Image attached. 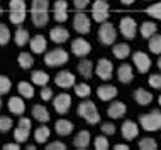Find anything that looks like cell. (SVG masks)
I'll list each match as a JSON object with an SVG mask.
<instances>
[{
	"label": "cell",
	"instance_id": "cell-57",
	"mask_svg": "<svg viewBox=\"0 0 161 150\" xmlns=\"http://www.w3.org/2000/svg\"><path fill=\"white\" fill-rule=\"evenodd\" d=\"M146 2H151V0H146Z\"/></svg>",
	"mask_w": 161,
	"mask_h": 150
},
{
	"label": "cell",
	"instance_id": "cell-25",
	"mask_svg": "<svg viewBox=\"0 0 161 150\" xmlns=\"http://www.w3.org/2000/svg\"><path fill=\"white\" fill-rule=\"evenodd\" d=\"M73 128H75V125H73L69 120H66V118H59L58 122L54 123V130H56V133H58L59 137H68L73 132Z\"/></svg>",
	"mask_w": 161,
	"mask_h": 150
},
{
	"label": "cell",
	"instance_id": "cell-33",
	"mask_svg": "<svg viewBox=\"0 0 161 150\" xmlns=\"http://www.w3.org/2000/svg\"><path fill=\"white\" fill-rule=\"evenodd\" d=\"M139 32H141V36L144 37V39H149L153 34L158 32V25L154 22H151V20H146V22L141 24V29H139Z\"/></svg>",
	"mask_w": 161,
	"mask_h": 150
},
{
	"label": "cell",
	"instance_id": "cell-17",
	"mask_svg": "<svg viewBox=\"0 0 161 150\" xmlns=\"http://www.w3.org/2000/svg\"><path fill=\"white\" fill-rule=\"evenodd\" d=\"M120 133L125 140H134L137 138L139 135V127L136 122H132V120H125L122 123V127H120Z\"/></svg>",
	"mask_w": 161,
	"mask_h": 150
},
{
	"label": "cell",
	"instance_id": "cell-39",
	"mask_svg": "<svg viewBox=\"0 0 161 150\" xmlns=\"http://www.w3.org/2000/svg\"><path fill=\"white\" fill-rule=\"evenodd\" d=\"M10 37H12L10 29H8L5 24H2V22H0V46H5V44H8V42H10Z\"/></svg>",
	"mask_w": 161,
	"mask_h": 150
},
{
	"label": "cell",
	"instance_id": "cell-56",
	"mask_svg": "<svg viewBox=\"0 0 161 150\" xmlns=\"http://www.w3.org/2000/svg\"><path fill=\"white\" fill-rule=\"evenodd\" d=\"M2 14H3V10H2V8H0V15H2Z\"/></svg>",
	"mask_w": 161,
	"mask_h": 150
},
{
	"label": "cell",
	"instance_id": "cell-14",
	"mask_svg": "<svg viewBox=\"0 0 161 150\" xmlns=\"http://www.w3.org/2000/svg\"><path fill=\"white\" fill-rule=\"evenodd\" d=\"M54 83H56V86H58V88L68 89V88L75 86L76 78H75V74H73L71 71H59L58 74H56V78H54Z\"/></svg>",
	"mask_w": 161,
	"mask_h": 150
},
{
	"label": "cell",
	"instance_id": "cell-40",
	"mask_svg": "<svg viewBox=\"0 0 161 150\" xmlns=\"http://www.w3.org/2000/svg\"><path fill=\"white\" fill-rule=\"evenodd\" d=\"M10 88H12V81L8 79L7 76L0 74V96L7 95V93L10 91Z\"/></svg>",
	"mask_w": 161,
	"mask_h": 150
},
{
	"label": "cell",
	"instance_id": "cell-12",
	"mask_svg": "<svg viewBox=\"0 0 161 150\" xmlns=\"http://www.w3.org/2000/svg\"><path fill=\"white\" fill-rule=\"evenodd\" d=\"M90 51H92V44L83 37H76V39L71 41V52L76 58H85V56L90 54Z\"/></svg>",
	"mask_w": 161,
	"mask_h": 150
},
{
	"label": "cell",
	"instance_id": "cell-7",
	"mask_svg": "<svg viewBox=\"0 0 161 150\" xmlns=\"http://www.w3.org/2000/svg\"><path fill=\"white\" fill-rule=\"evenodd\" d=\"M31 128H32V123L29 118L25 117H20L19 118V123H17V128L14 130V140L17 143H22L29 138L31 135Z\"/></svg>",
	"mask_w": 161,
	"mask_h": 150
},
{
	"label": "cell",
	"instance_id": "cell-45",
	"mask_svg": "<svg viewBox=\"0 0 161 150\" xmlns=\"http://www.w3.org/2000/svg\"><path fill=\"white\" fill-rule=\"evenodd\" d=\"M100 130H102L103 135H110L112 137V135L115 133V125H114V123H110V122H105V123H102Z\"/></svg>",
	"mask_w": 161,
	"mask_h": 150
},
{
	"label": "cell",
	"instance_id": "cell-47",
	"mask_svg": "<svg viewBox=\"0 0 161 150\" xmlns=\"http://www.w3.org/2000/svg\"><path fill=\"white\" fill-rule=\"evenodd\" d=\"M47 150H66V145H64L63 142H51L46 145Z\"/></svg>",
	"mask_w": 161,
	"mask_h": 150
},
{
	"label": "cell",
	"instance_id": "cell-11",
	"mask_svg": "<svg viewBox=\"0 0 161 150\" xmlns=\"http://www.w3.org/2000/svg\"><path fill=\"white\" fill-rule=\"evenodd\" d=\"M108 17V3L107 0H95L92 3V19L97 22H105Z\"/></svg>",
	"mask_w": 161,
	"mask_h": 150
},
{
	"label": "cell",
	"instance_id": "cell-42",
	"mask_svg": "<svg viewBox=\"0 0 161 150\" xmlns=\"http://www.w3.org/2000/svg\"><path fill=\"white\" fill-rule=\"evenodd\" d=\"M93 145H95V150H107L108 148V140H107V135H100L93 140Z\"/></svg>",
	"mask_w": 161,
	"mask_h": 150
},
{
	"label": "cell",
	"instance_id": "cell-34",
	"mask_svg": "<svg viewBox=\"0 0 161 150\" xmlns=\"http://www.w3.org/2000/svg\"><path fill=\"white\" fill-rule=\"evenodd\" d=\"M14 41H15V44L19 46V48H24V46L29 42V31H27V29H24V27H19L15 31Z\"/></svg>",
	"mask_w": 161,
	"mask_h": 150
},
{
	"label": "cell",
	"instance_id": "cell-23",
	"mask_svg": "<svg viewBox=\"0 0 161 150\" xmlns=\"http://www.w3.org/2000/svg\"><path fill=\"white\" fill-rule=\"evenodd\" d=\"M29 46H31V51L34 54H42L47 48V41H46L44 36L37 34V36H34L32 39H29Z\"/></svg>",
	"mask_w": 161,
	"mask_h": 150
},
{
	"label": "cell",
	"instance_id": "cell-4",
	"mask_svg": "<svg viewBox=\"0 0 161 150\" xmlns=\"http://www.w3.org/2000/svg\"><path fill=\"white\" fill-rule=\"evenodd\" d=\"M24 0H10V3H8V8H10V14H8V19H10L12 24H17L20 25L25 20V17H27V8H25Z\"/></svg>",
	"mask_w": 161,
	"mask_h": 150
},
{
	"label": "cell",
	"instance_id": "cell-35",
	"mask_svg": "<svg viewBox=\"0 0 161 150\" xmlns=\"http://www.w3.org/2000/svg\"><path fill=\"white\" fill-rule=\"evenodd\" d=\"M17 62H19V66L22 69H31L34 66V58L29 52H20L17 56Z\"/></svg>",
	"mask_w": 161,
	"mask_h": 150
},
{
	"label": "cell",
	"instance_id": "cell-53",
	"mask_svg": "<svg viewBox=\"0 0 161 150\" xmlns=\"http://www.w3.org/2000/svg\"><path fill=\"white\" fill-rule=\"evenodd\" d=\"M158 68H159V71H161V58H158Z\"/></svg>",
	"mask_w": 161,
	"mask_h": 150
},
{
	"label": "cell",
	"instance_id": "cell-32",
	"mask_svg": "<svg viewBox=\"0 0 161 150\" xmlns=\"http://www.w3.org/2000/svg\"><path fill=\"white\" fill-rule=\"evenodd\" d=\"M78 72H80L85 79H90L93 76V62L88 61V59L80 61V62H78Z\"/></svg>",
	"mask_w": 161,
	"mask_h": 150
},
{
	"label": "cell",
	"instance_id": "cell-3",
	"mask_svg": "<svg viewBox=\"0 0 161 150\" xmlns=\"http://www.w3.org/2000/svg\"><path fill=\"white\" fill-rule=\"evenodd\" d=\"M139 125L146 132H158L161 130V111L151 110L149 113H144L139 117Z\"/></svg>",
	"mask_w": 161,
	"mask_h": 150
},
{
	"label": "cell",
	"instance_id": "cell-5",
	"mask_svg": "<svg viewBox=\"0 0 161 150\" xmlns=\"http://www.w3.org/2000/svg\"><path fill=\"white\" fill-rule=\"evenodd\" d=\"M68 59H69V54H68L64 49H61V48L49 51V52H46V56H44V62H46L49 68L63 66V64L68 62Z\"/></svg>",
	"mask_w": 161,
	"mask_h": 150
},
{
	"label": "cell",
	"instance_id": "cell-46",
	"mask_svg": "<svg viewBox=\"0 0 161 150\" xmlns=\"http://www.w3.org/2000/svg\"><path fill=\"white\" fill-rule=\"evenodd\" d=\"M53 96H54L53 95V89L47 88V84L41 88V100L42 101H51V100H53Z\"/></svg>",
	"mask_w": 161,
	"mask_h": 150
},
{
	"label": "cell",
	"instance_id": "cell-8",
	"mask_svg": "<svg viewBox=\"0 0 161 150\" xmlns=\"http://www.w3.org/2000/svg\"><path fill=\"white\" fill-rule=\"evenodd\" d=\"M73 29L78 32V34H88L92 31V20H90V17L85 14V12L78 10L75 17H73Z\"/></svg>",
	"mask_w": 161,
	"mask_h": 150
},
{
	"label": "cell",
	"instance_id": "cell-44",
	"mask_svg": "<svg viewBox=\"0 0 161 150\" xmlns=\"http://www.w3.org/2000/svg\"><path fill=\"white\" fill-rule=\"evenodd\" d=\"M147 83H149L151 88L161 89V72H159V74H151L149 79H147Z\"/></svg>",
	"mask_w": 161,
	"mask_h": 150
},
{
	"label": "cell",
	"instance_id": "cell-18",
	"mask_svg": "<svg viewBox=\"0 0 161 150\" xmlns=\"http://www.w3.org/2000/svg\"><path fill=\"white\" fill-rule=\"evenodd\" d=\"M49 39L54 42V44H64L69 39V32L68 29L61 27V25H56L49 31Z\"/></svg>",
	"mask_w": 161,
	"mask_h": 150
},
{
	"label": "cell",
	"instance_id": "cell-6",
	"mask_svg": "<svg viewBox=\"0 0 161 150\" xmlns=\"http://www.w3.org/2000/svg\"><path fill=\"white\" fill-rule=\"evenodd\" d=\"M115 39H117V29L114 27V24L102 22V25L98 29V41L103 46H112L115 44Z\"/></svg>",
	"mask_w": 161,
	"mask_h": 150
},
{
	"label": "cell",
	"instance_id": "cell-21",
	"mask_svg": "<svg viewBox=\"0 0 161 150\" xmlns=\"http://www.w3.org/2000/svg\"><path fill=\"white\" fill-rule=\"evenodd\" d=\"M125 113H127V106H125L122 101H112L110 105H108V108H107V115L110 118H114V120L122 118Z\"/></svg>",
	"mask_w": 161,
	"mask_h": 150
},
{
	"label": "cell",
	"instance_id": "cell-10",
	"mask_svg": "<svg viewBox=\"0 0 161 150\" xmlns=\"http://www.w3.org/2000/svg\"><path fill=\"white\" fill-rule=\"evenodd\" d=\"M119 31L125 39H134V37H136V32H137L136 20H134L132 17H129V15L122 17L120 22H119Z\"/></svg>",
	"mask_w": 161,
	"mask_h": 150
},
{
	"label": "cell",
	"instance_id": "cell-1",
	"mask_svg": "<svg viewBox=\"0 0 161 150\" xmlns=\"http://www.w3.org/2000/svg\"><path fill=\"white\" fill-rule=\"evenodd\" d=\"M31 19L36 27H46L49 22V0H32Z\"/></svg>",
	"mask_w": 161,
	"mask_h": 150
},
{
	"label": "cell",
	"instance_id": "cell-15",
	"mask_svg": "<svg viewBox=\"0 0 161 150\" xmlns=\"http://www.w3.org/2000/svg\"><path fill=\"white\" fill-rule=\"evenodd\" d=\"M132 62H134V66L137 68V71L142 72V74L151 69V59H149V56L146 52H142V51H136V52L132 54Z\"/></svg>",
	"mask_w": 161,
	"mask_h": 150
},
{
	"label": "cell",
	"instance_id": "cell-9",
	"mask_svg": "<svg viewBox=\"0 0 161 150\" xmlns=\"http://www.w3.org/2000/svg\"><path fill=\"white\" fill-rule=\"evenodd\" d=\"M71 96L68 93H59L56 95V98L53 96V108L58 115H66L69 108H71Z\"/></svg>",
	"mask_w": 161,
	"mask_h": 150
},
{
	"label": "cell",
	"instance_id": "cell-20",
	"mask_svg": "<svg viewBox=\"0 0 161 150\" xmlns=\"http://www.w3.org/2000/svg\"><path fill=\"white\" fill-rule=\"evenodd\" d=\"M117 93L119 91H117V88L114 84H102V86L97 88V96H98V100H102V101L114 100L117 96Z\"/></svg>",
	"mask_w": 161,
	"mask_h": 150
},
{
	"label": "cell",
	"instance_id": "cell-27",
	"mask_svg": "<svg viewBox=\"0 0 161 150\" xmlns=\"http://www.w3.org/2000/svg\"><path fill=\"white\" fill-rule=\"evenodd\" d=\"M134 100H136L137 105L147 106L151 101H153V95H151L147 89H144V88H137L136 91H134Z\"/></svg>",
	"mask_w": 161,
	"mask_h": 150
},
{
	"label": "cell",
	"instance_id": "cell-26",
	"mask_svg": "<svg viewBox=\"0 0 161 150\" xmlns=\"http://www.w3.org/2000/svg\"><path fill=\"white\" fill-rule=\"evenodd\" d=\"M31 113H32L34 120H37L39 123H47L51 120V115H49V111H47V108L44 105H34Z\"/></svg>",
	"mask_w": 161,
	"mask_h": 150
},
{
	"label": "cell",
	"instance_id": "cell-13",
	"mask_svg": "<svg viewBox=\"0 0 161 150\" xmlns=\"http://www.w3.org/2000/svg\"><path fill=\"white\" fill-rule=\"evenodd\" d=\"M97 76L102 81H108L114 76V64H112V61H108L107 58H102L98 59L97 62Z\"/></svg>",
	"mask_w": 161,
	"mask_h": 150
},
{
	"label": "cell",
	"instance_id": "cell-31",
	"mask_svg": "<svg viewBox=\"0 0 161 150\" xmlns=\"http://www.w3.org/2000/svg\"><path fill=\"white\" fill-rule=\"evenodd\" d=\"M31 79H32V84H36V86H46L47 83H49V74H47L46 71H41V69H37V71H32V74H31Z\"/></svg>",
	"mask_w": 161,
	"mask_h": 150
},
{
	"label": "cell",
	"instance_id": "cell-43",
	"mask_svg": "<svg viewBox=\"0 0 161 150\" xmlns=\"http://www.w3.org/2000/svg\"><path fill=\"white\" fill-rule=\"evenodd\" d=\"M12 125H14V122H12L10 117H0V132L2 133H7L12 128Z\"/></svg>",
	"mask_w": 161,
	"mask_h": 150
},
{
	"label": "cell",
	"instance_id": "cell-29",
	"mask_svg": "<svg viewBox=\"0 0 161 150\" xmlns=\"http://www.w3.org/2000/svg\"><path fill=\"white\" fill-rule=\"evenodd\" d=\"M112 52H114V56L117 59L124 61L125 58H129V56H130V46L125 44V42H119V44H114Z\"/></svg>",
	"mask_w": 161,
	"mask_h": 150
},
{
	"label": "cell",
	"instance_id": "cell-28",
	"mask_svg": "<svg viewBox=\"0 0 161 150\" xmlns=\"http://www.w3.org/2000/svg\"><path fill=\"white\" fill-rule=\"evenodd\" d=\"M17 91H19V95L22 98H25V100H31V98H34V95H36L32 83H29V81H20V83L17 84Z\"/></svg>",
	"mask_w": 161,
	"mask_h": 150
},
{
	"label": "cell",
	"instance_id": "cell-48",
	"mask_svg": "<svg viewBox=\"0 0 161 150\" xmlns=\"http://www.w3.org/2000/svg\"><path fill=\"white\" fill-rule=\"evenodd\" d=\"M90 2H92V0H73V5H75L76 10H83L85 7L90 5Z\"/></svg>",
	"mask_w": 161,
	"mask_h": 150
},
{
	"label": "cell",
	"instance_id": "cell-50",
	"mask_svg": "<svg viewBox=\"0 0 161 150\" xmlns=\"http://www.w3.org/2000/svg\"><path fill=\"white\" fill-rule=\"evenodd\" d=\"M114 148H115V150H129V145H125V143H117Z\"/></svg>",
	"mask_w": 161,
	"mask_h": 150
},
{
	"label": "cell",
	"instance_id": "cell-24",
	"mask_svg": "<svg viewBox=\"0 0 161 150\" xmlns=\"http://www.w3.org/2000/svg\"><path fill=\"white\" fill-rule=\"evenodd\" d=\"M90 142H92V135H90V132H86V130L78 132L76 137L73 138V145H75L78 150H85V148H88Z\"/></svg>",
	"mask_w": 161,
	"mask_h": 150
},
{
	"label": "cell",
	"instance_id": "cell-49",
	"mask_svg": "<svg viewBox=\"0 0 161 150\" xmlns=\"http://www.w3.org/2000/svg\"><path fill=\"white\" fill-rule=\"evenodd\" d=\"M20 148V145L17 143V142H12V143H5L3 145V150H19Z\"/></svg>",
	"mask_w": 161,
	"mask_h": 150
},
{
	"label": "cell",
	"instance_id": "cell-19",
	"mask_svg": "<svg viewBox=\"0 0 161 150\" xmlns=\"http://www.w3.org/2000/svg\"><path fill=\"white\" fill-rule=\"evenodd\" d=\"M8 111L12 115H17V117H22L25 113V103H24V98L22 96H12L8 100Z\"/></svg>",
	"mask_w": 161,
	"mask_h": 150
},
{
	"label": "cell",
	"instance_id": "cell-16",
	"mask_svg": "<svg viewBox=\"0 0 161 150\" xmlns=\"http://www.w3.org/2000/svg\"><path fill=\"white\" fill-rule=\"evenodd\" d=\"M53 17L56 22H66L68 19V3L66 0H56L53 5Z\"/></svg>",
	"mask_w": 161,
	"mask_h": 150
},
{
	"label": "cell",
	"instance_id": "cell-2",
	"mask_svg": "<svg viewBox=\"0 0 161 150\" xmlns=\"http://www.w3.org/2000/svg\"><path fill=\"white\" fill-rule=\"evenodd\" d=\"M76 115L80 118H83L88 125H97V123H100V113H98L97 106H95V103L90 100H85L78 105Z\"/></svg>",
	"mask_w": 161,
	"mask_h": 150
},
{
	"label": "cell",
	"instance_id": "cell-30",
	"mask_svg": "<svg viewBox=\"0 0 161 150\" xmlns=\"http://www.w3.org/2000/svg\"><path fill=\"white\" fill-rule=\"evenodd\" d=\"M49 137H51V130L44 125V123H41V125L36 128V132H34V140H36L37 143L47 142V140H49Z\"/></svg>",
	"mask_w": 161,
	"mask_h": 150
},
{
	"label": "cell",
	"instance_id": "cell-54",
	"mask_svg": "<svg viewBox=\"0 0 161 150\" xmlns=\"http://www.w3.org/2000/svg\"><path fill=\"white\" fill-rule=\"evenodd\" d=\"M158 103H159V106H161V95H159V98H158Z\"/></svg>",
	"mask_w": 161,
	"mask_h": 150
},
{
	"label": "cell",
	"instance_id": "cell-55",
	"mask_svg": "<svg viewBox=\"0 0 161 150\" xmlns=\"http://www.w3.org/2000/svg\"><path fill=\"white\" fill-rule=\"evenodd\" d=\"M0 110H2V98H0Z\"/></svg>",
	"mask_w": 161,
	"mask_h": 150
},
{
	"label": "cell",
	"instance_id": "cell-36",
	"mask_svg": "<svg viewBox=\"0 0 161 150\" xmlns=\"http://www.w3.org/2000/svg\"><path fill=\"white\" fill-rule=\"evenodd\" d=\"M73 88H75V95L78 98H81V100H83V98H88L90 95H92V88H90L86 83H75Z\"/></svg>",
	"mask_w": 161,
	"mask_h": 150
},
{
	"label": "cell",
	"instance_id": "cell-37",
	"mask_svg": "<svg viewBox=\"0 0 161 150\" xmlns=\"http://www.w3.org/2000/svg\"><path fill=\"white\" fill-rule=\"evenodd\" d=\"M149 51L153 54H158L161 56V34H153V36L149 37Z\"/></svg>",
	"mask_w": 161,
	"mask_h": 150
},
{
	"label": "cell",
	"instance_id": "cell-51",
	"mask_svg": "<svg viewBox=\"0 0 161 150\" xmlns=\"http://www.w3.org/2000/svg\"><path fill=\"white\" fill-rule=\"evenodd\" d=\"M136 0H120V3H124V5H130V3H134Z\"/></svg>",
	"mask_w": 161,
	"mask_h": 150
},
{
	"label": "cell",
	"instance_id": "cell-22",
	"mask_svg": "<svg viewBox=\"0 0 161 150\" xmlns=\"http://www.w3.org/2000/svg\"><path fill=\"white\" fill-rule=\"evenodd\" d=\"M117 78L122 84H129L130 81L134 79V71H132V66L130 64H120L119 68H117Z\"/></svg>",
	"mask_w": 161,
	"mask_h": 150
},
{
	"label": "cell",
	"instance_id": "cell-38",
	"mask_svg": "<svg viewBox=\"0 0 161 150\" xmlns=\"http://www.w3.org/2000/svg\"><path fill=\"white\" fill-rule=\"evenodd\" d=\"M137 147L141 150H156L158 148V142L154 138H151V137H144V138L139 140Z\"/></svg>",
	"mask_w": 161,
	"mask_h": 150
},
{
	"label": "cell",
	"instance_id": "cell-52",
	"mask_svg": "<svg viewBox=\"0 0 161 150\" xmlns=\"http://www.w3.org/2000/svg\"><path fill=\"white\" fill-rule=\"evenodd\" d=\"M27 150H36V145H27Z\"/></svg>",
	"mask_w": 161,
	"mask_h": 150
},
{
	"label": "cell",
	"instance_id": "cell-41",
	"mask_svg": "<svg viewBox=\"0 0 161 150\" xmlns=\"http://www.w3.org/2000/svg\"><path fill=\"white\" fill-rule=\"evenodd\" d=\"M146 12H147V15H151L153 19L161 20V2H156V3H153L151 7H147Z\"/></svg>",
	"mask_w": 161,
	"mask_h": 150
}]
</instances>
